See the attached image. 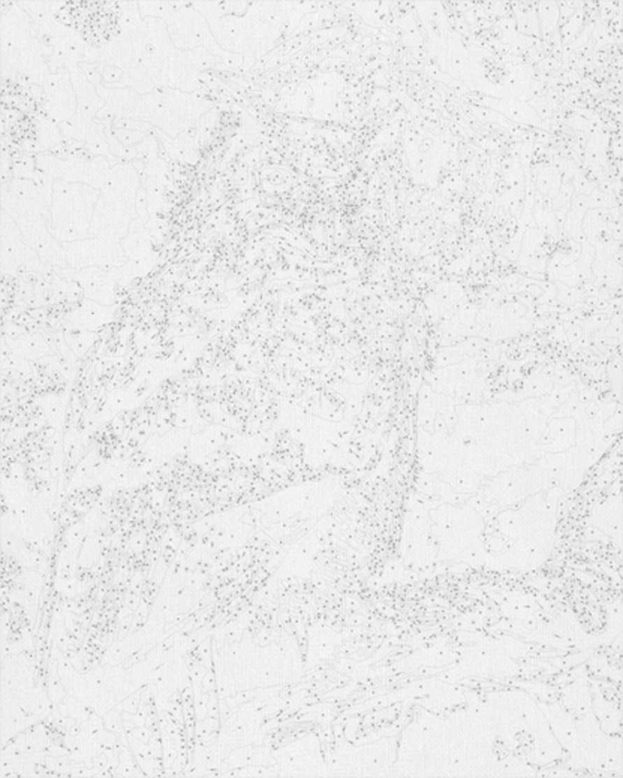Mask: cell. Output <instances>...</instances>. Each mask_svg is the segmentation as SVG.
Here are the masks:
<instances>
[{
	"mask_svg": "<svg viewBox=\"0 0 623 778\" xmlns=\"http://www.w3.org/2000/svg\"><path fill=\"white\" fill-rule=\"evenodd\" d=\"M586 199H587V208L589 210L620 207L617 204V201L613 196L606 195V194H603V192H599L598 189H594L592 192H590Z\"/></svg>",
	"mask_w": 623,
	"mask_h": 778,
	"instance_id": "cell-2",
	"label": "cell"
},
{
	"mask_svg": "<svg viewBox=\"0 0 623 778\" xmlns=\"http://www.w3.org/2000/svg\"><path fill=\"white\" fill-rule=\"evenodd\" d=\"M535 166V190L543 199H553L562 186V174L550 164Z\"/></svg>",
	"mask_w": 623,
	"mask_h": 778,
	"instance_id": "cell-1",
	"label": "cell"
}]
</instances>
